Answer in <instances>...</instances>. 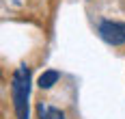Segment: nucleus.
Wrapping results in <instances>:
<instances>
[{
	"mask_svg": "<svg viewBox=\"0 0 125 119\" xmlns=\"http://www.w3.org/2000/svg\"><path fill=\"white\" fill-rule=\"evenodd\" d=\"M28 97H30V69L20 65L11 76V100L17 119H28Z\"/></svg>",
	"mask_w": 125,
	"mask_h": 119,
	"instance_id": "obj_1",
	"label": "nucleus"
},
{
	"mask_svg": "<svg viewBox=\"0 0 125 119\" xmlns=\"http://www.w3.org/2000/svg\"><path fill=\"white\" fill-rule=\"evenodd\" d=\"M101 39L110 46H123L125 43V22H114V20H104L99 24Z\"/></svg>",
	"mask_w": 125,
	"mask_h": 119,
	"instance_id": "obj_2",
	"label": "nucleus"
},
{
	"mask_svg": "<svg viewBox=\"0 0 125 119\" xmlns=\"http://www.w3.org/2000/svg\"><path fill=\"white\" fill-rule=\"evenodd\" d=\"M37 115L39 119H65V113L61 108H54V106H48L43 102L37 104Z\"/></svg>",
	"mask_w": 125,
	"mask_h": 119,
	"instance_id": "obj_3",
	"label": "nucleus"
},
{
	"mask_svg": "<svg viewBox=\"0 0 125 119\" xmlns=\"http://www.w3.org/2000/svg\"><path fill=\"white\" fill-rule=\"evenodd\" d=\"M61 78V74L56 71V69H48V71H43L41 76H39V89H52L56 82Z\"/></svg>",
	"mask_w": 125,
	"mask_h": 119,
	"instance_id": "obj_4",
	"label": "nucleus"
}]
</instances>
